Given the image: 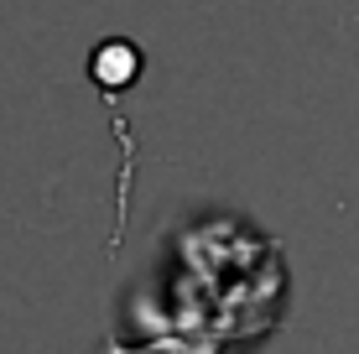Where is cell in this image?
Returning a JSON list of instances; mask_svg holds the SVG:
<instances>
[{"mask_svg": "<svg viewBox=\"0 0 359 354\" xmlns=\"http://www.w3.org/2000/svg\"><path fill=\"white\" fill-rule=\"evenodd\" d=\"M89 73H94L99 89L120 94V89H130L135 73H141V53H135V42H120V36H109V42H99V47H94Z\"/></svg>", "mask_w": 359, "mask_h": 354, "instance_id": "6da1fadb", "label": "cell"}]
</instances>
